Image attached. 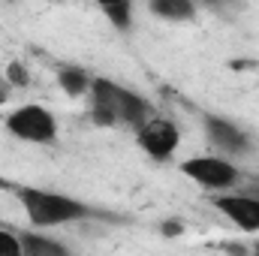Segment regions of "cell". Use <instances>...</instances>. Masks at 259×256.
I'll use <instances>...</instances> for the list:
<instances>
[{"label": "cell", "instance_id": "cell-1", "mask_svg": "<svg viewBox=\"0 0 259 256\" xmlns=\"http://www.w3.org/2000/svg\"><path fill=\"white\" fill-rule=\"evenodd\" d=\"M91 115L94 124L100 127H115V124H130L142 127L151 118V106L145 97L130 91L112 78H94L91 81Z\"/></svg>", "mask_w": 259, "mask_h": 256}, {"label": "cell", "instance_id": "cell-2", "mask_svg": "<svg viewBox=\"0 0 259 256\" xmlns=\"http://www.w3.org/2000/svg\"><path fill=\"white\" fill-rule=\"evenodd\" d=\"M15 196L27 214V220L33 226H66L75 220L91 217V208L66 193H55V190H42V187H15Z\"/></svg>", "mask_w": 259, "mask_h": 256}, {"label": "cell", "instance_id": "cell-3", "mask_svg": "<svg viewBox=\"0 0 259 256\" xmlns=\"http://www.w3.org/2000/svg\"><path fill=\"white\" fill-rule=\"evenodd\" d=\"M6 130L21 139V142H30V145H49L58 139V121L55 115L39 106V103H27V106H18L6 115Z\"/></svg>", "mask_w": 259, "mask_h": 256}, {"label": "cell", "instance_id": "cell-4", "mask_svg": "<svg viewBox=\"0 0 259 256\" xmlns=\"http://www.w3.org/2000/svg\"><path fill=\"white\" fill-rule=\"evenodd\" d=\"M181 172L199 184L202 190H211V193H226L232 190L235 184H238V178H241V172H238V166L232 163V160H226V157H190V160H184L181 163Z\"/></svg>", "mask_w": 259, "mask_h": 256}, {"label": "cell", "instance_id": "cell-5", "mask_svg": "<svg viewBox=\"0 0 259 256\" xmlns=\"http://www.w3.org/2000/svg\"><path fill=\"white\" fill-rule=\"evenodd\" d=\"M139 148L151 157V160H169L178 145H181V130L175 127L172 121L166 118H148L142 127H139V136H136Z\"/></svg>", "mask_w": 259, "mask_h": 256}, {"label": "cell", "instance_id": "cell-6", "mask_svg": "<svg viewBox=\"0 0 259 256\" xmlns=\"http://www.w3.org/2000/svg\"><path fill=\"white\" fill-rule=\"evenodd\" d=\"M214 205L241 232H259V196L256 193H229L226 190L214 199Z\"/></svg>", "mask_w": 259, "mask_h": 256}, {"label": "cell", "instance_id": "cell-7", "mask_svg": "<svg viewBox=\"0 0 259 256\" xmlns=\"http://www.w3.org/2000/svg\"><path fill=\"white\" fill-rule=\"evenodd\" d=\"M205 136L214 148H220L226 157L229 154H244L247 151V136L235 127L232 121L220 115H205Z\"/></svg>", "mask_w": 259, "mask_h": 256}, {"label": "cell", "instance_id": "cell-8", "mask_svg": "<svg viewBox=\"0 0 259 256\" xmlns=\"http://www.w3.org/2000/svg\"><path fill=\"white\" fill-rule=\"evenodd\" d=\"M58 81H61L66 97H84V94H91V81L94 78L81 66H61L58 69Z\"/></svg>", "mask_w": 259, "mask_h": 256}, {"label": "cell", "instance_id": "cell-9", "mask_svg": "<svg viewBox=\"0 0 259 256\" xmlns=\"http://www.w3.org/2000/svg\"><path fill=\"white\" fill-rule=\"evenodd\" d=\"M154 15L166 18V21H190L196 12L193 0H151Z\"/></svg>", "mask_w": 259, "mask_h": 256}, {"label": "cell", "instance_id": "cell-10", "mask_svg": "<svg viewBox=\"0 0 259 256\" xmlns=\"http://www.w3.org/2000/svg\"><path fill=\"white\" fill-rule=\"evenodd\" d=\"M21 247L27 256H64L66 247L55 238H42V235H21Z\"/></svg>", "mask_w": 259, "mask_h": 256}, {"label": "cell", "instance_id": "cell-11", "mask_svg": "<svg viewBox=\"0 0 259 256\" xmlns=\"http://www.w3.org/2000/svg\"><path fill=\"white\" fill-rule=\"evenodd\" d=\"M106 12V18L118 27V30H130V24H133V18H130V3H118V6H106L103 9Z\"/></svg>", "mask_w": 259, "mask_h": 256}, {"label": "cell", "instance_id": "cell-12", "mask_svg": "<svg viewBox=\"0 0 259 256\" xmlns=\"http://www.w3.org/2000/svg\"><path fill=\"white\" fill-rule=\"evenodd\" d=\"M24 247H21V238L9 229H0V256H21Z\"/></svg>", "mask_w": 259, "mask_h": 256}, {"label": "cell", "instance_id": "cell-13", "mask_svg": "<svg viewBox=\"0 0 259 256\" xmlns=\"http://www.w3.org/2000/svg\"><path fill=\"white\" fill-rule=\"evenodd\" d=\"M6 78H9V81H15V84H27V72H24L18 64H9V69H6Z\"/></svg>", "mask_w": 259, "mask_h": 256}, {"label": "cell", "instance_id": "cell-14", "mask_svg": "<svg viewBox=\"0 0 259 256\" xmlns=\"http://www.w3.org/2000/svg\"><path fill=\"white\" fill-rule=\"evenodd\" d=\"M205 6H214V9H223V6H229V3H235V0H202Z\"/></svg>", "mask_w": 259, "mask_h": 256}, {"label": "cell", "instance_id": "cell-15", "mask_svg": "<svg viewBox=\"0 0 259 256\" xmlns=\"http://www.w3.org/2000/svg\"><path fill=\"white\" fill-rule=\"evenodd\" d=\"M94 3L106 9V6H118V3H133V0H94Z\"/></svg>", "mask_w": 259, "mask_h": 256}, {"label": "cell", "instance_id": "cell-16", "mask_svg": "<svg viewBox=\"0 0 259 256\" xmlns=\"http://www.w3.org/2000/svg\"><path fill=\"white\" fill-rule=\"evenodd\" d=\"M163 229H166V235H175V232H181V223H166Z\"/></svg>", "mask_w": 259, "mask_h": 256}, {"label": "cell", "instance_id": "cell-17", "mask_svg": "<svg viewBox=\"0 0 259 256\" xmlns=\"http://www.w3.org/2000/svg\"><path fill=\"white\" fill-rule=\"evenodd\" d=\"M6 97H9V88H3V84H0V103H6Z\"/></svg>", "mask_w": 259, "mask_h": 256}]
</instances>
